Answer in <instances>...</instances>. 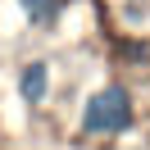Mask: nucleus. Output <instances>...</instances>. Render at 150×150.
<instances>
[{
	"mask_svg": "<svg viewBox=\"0 0 150 150\" xmlns=\"http://www.w3.org/2000/svg\"><path fill=\"white\" fill-rule=\"evenodd\" d=\"M46 91H50V68L37 59V64H28V68L18 73V96H23L28 105H41Z\"/></svg>",
	"mask_w": 150,
	"mask_h": 150,
	"instance_id": "nucleus-2",
	"label": "nucleus"
},
{
	"mask_svg": "<svg viewBox=\"0 0 150 150\" xmlns=\"http://www.w3.org/2000/svg\"><path fill=\"white\" fill-rule=\"evenodd\" d=\"M123 127H132V96H127V86L109 82L82 105V132L86 137H114Z\"/></svg>",
	"mask_w": 150,
	"mask_h": 150,
	"instance_id": "nucleus-1",
	"label": "nucleus"
},
{
	"mask_svg": "<svg viewBox=\"0 0 150 150\" xmlns=\"http://www.w3.org/2000/svg\"><path fill=\"white\" fill-rule=\"evenodd\" d=\"M18 5H23V14H28L32 23H50L59 14V0H18Z\"/></svg>",
	"mask_w": 150,
	"mask_h": 150,
	"instance_id": "nucleus-3",
	"label": "nucleus"
}]
</instances>
